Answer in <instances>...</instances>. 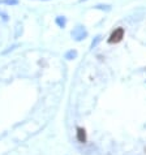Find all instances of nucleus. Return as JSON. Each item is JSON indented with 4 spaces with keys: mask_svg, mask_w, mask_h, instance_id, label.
I'll return each instance as SVG.
<instances>
[{
    "mask_svg": "<svg viewBox=\"0 0 146 155\" xmlns=\"http://www.w3.org/2000/svg\"><path fill=\"white\" fill-rule=\"evenodd\" d=\"M123 37H124V29L123 28H119L116 29L115 31L111 34L110 38H108V42L110 43H118L123 39Z\"/></svg>",
    "mask_w": 146,
    "mask_h": 155,
    "instance_id": "nucleus-1",
    "label": "nucleus"
},
{
    "mask_svg": "<svg viewBox=\"0 0 146 155\" xmlns=\"http://www.w3.org/2000/svg\"><path fill=\"white\" fill-rule=\"evenodd\" d=\"M77 138H78L80 142H85V141H86V133H85V129H82V128L77 129Z\"/></svg>",
    "mask_w": 146,
    "mask_h": 155,
    "instance_id": "nucleus-2",
    "label": "nucleus"
}]
</instances>
